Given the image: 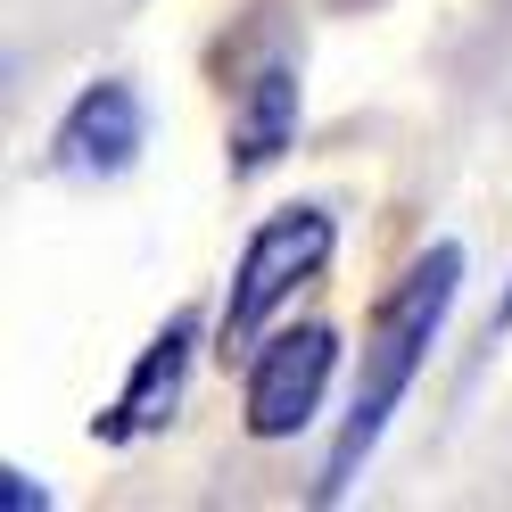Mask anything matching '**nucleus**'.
<instances>
[{
	"mask_svg": "<svg viewBox=\"0 0 512 512\" xmlns=\"http://www.w3.org/2000/svg\"><path fill=\"white\" fill-rule=\"evenodd\" d=\"M455 298H463V248L455 240H430L389 290H380L372 323H364L356 389H347L339 438H331V463H323V479H314V496H323V504H339L364 479V463L380 455V438H389L397 405L413 397V380H422V364H430V347L446 331V314H455Z\"/></svg>",
	"mask_w": 512,
	"mask_h": 512,
	"instance_id": "obj_1",
	"label": "nucleus"
},
{
	"mask_svg": "<svg viewBox=\"0 0 512 512\" xmlns=\"http://www.w3.org/2000/svg\"><path fill=\"white\" fill-rule=\"evenodd\" d=\"M331 256H339V215L323 199L273 207L240 240V256H232V290H223V314H215V356L223 364H232V356L248 364V347L331 273Z\"/></svg>",
	"mask_w": 512,
	"mask_h": 512,
	"instance_id": "obj_2",
	"label": "nucleus"
},
{
	"mask_svg": "<svg viewBox=\"0 0 512 512\" xmlns=\"http://www.w3.org/2000/svg\"><path fill=\"white\" fill-rule=\"evenodd\" d=\"M331 380H339V331L331 323H273L248 347V372H240V430L256 446L314 430Z\"/></svg>",
	"mask_w": 512,
	"mask_h": 512,
	"instance_id": "obj_3",
	"label": "nucleus"
},
{
	"mask_svg": "<svg viewBox=\"0 0 512 512\" xmlns=\"http://www.w3.org/2000/svg\"><path fill=\"white\" fill-rule=\"evenodd\" d=\"M141 149H149V100L124 75H100V83H83L67 100V116L50 124V157L42 166L58 182H116V174L141 166Z\"/></svg>",
	"mask_w": 512,
	"mask_h": 512,
	"instance_id": "obj_4",
	"label": "nucleus"
},
{
	"mask_svg": "<svg viewBox=\"0 0 512 512\" xmlns=\"http://www.w3.org/2000/svg\"><path fill=\"white\" fill-rule=\"evenodd\" d=\"M199 339H207V314L199 306H182V314H166V323L149 331V347L133 356V372H124V389L108 397V413L91 422V438L100 446H141V438H157L182 413V397H190V364H199Z\"/></svg>",
	"mask_w": 512,
	"mask_h": 512,
	"instance_id": "obj_5",
	"label": "nucleus"
},
{
	"mask_svg": "<svg viewBox=\"0 0 512 512\" xmlns=\"http://www.w3.org/2000/svg\"><path fill=\"white\" fill-rule=\"evenodd\" d=\"M298 149V67L290 58H265L240 91H232V182L273 174L281 157Z\"/></svg>",
	"mask_w": 512,
	"mask_h": 512,
	"instance_id": "obj_6",
	"label": "nucleus"
},
{
	"mask_svg": "<svg viewBox=\"0 0 512 512\" xmlns=\"http://www.w3.org/2000/svg\"><path fill=\"white\" fill-rule=\"evenodd\" d=\"M0 479H9V488H0V504H9V512H25V504H50V488H42V479H25V471H0Z\"/></svg>",
	"mask_w": 512,
	"mask_h": 512,
	"instance_id": "obj_7",
	"label": "nucleus"
},
{
	"mask_svg": "<svg viewBox=\"0 0 512 512\" xmlns=\"http://www.w3.org/2000/svg\"><path fill=\"white\" fill-rule=\"evenodd\" d=\"M496 331H512V290H504V306H496Z\"/></svg>",
	"mask_w": 512,
	"mask_h": 512,
	"instance_id": "obj_8",
	"label": "nucleus"
}]
</instances>
